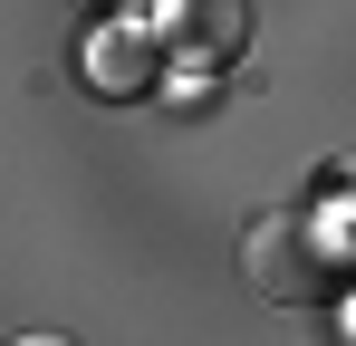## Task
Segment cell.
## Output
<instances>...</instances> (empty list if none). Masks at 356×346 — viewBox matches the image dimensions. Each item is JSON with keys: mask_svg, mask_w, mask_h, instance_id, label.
Listing matches in <instances>:
<instances>
[{"mask_svg": "<svg viewBox=\"0 0 356 346\" xmlns=\"http://www.w3.org/2000/svg\"><path fill=\"white\" fill-rule=\"evenodd\" d=\"M164 19H174V49L193 58H232L250 39V0H164Z\"/></svg>", "mask_w": 356, "mask_h": 346, "instance_id": "obj_2", "label": "cell"}, {"mask_svg": "<svg viewBox=\"0 0 356 346\" xmlns=\"http://www.w3.org/2000/svg\"><path fill=\"white\" fill-rule=\"evenodd\" d=\"M241 270H250L260 298H280V308H327V298L347 288V250H337V231L318 222V212H260Z\"/></svg>", "mask_w": 356, "mask_h": 346, "instance_id": "obj_1", "label": "cell"}]
</instances>
